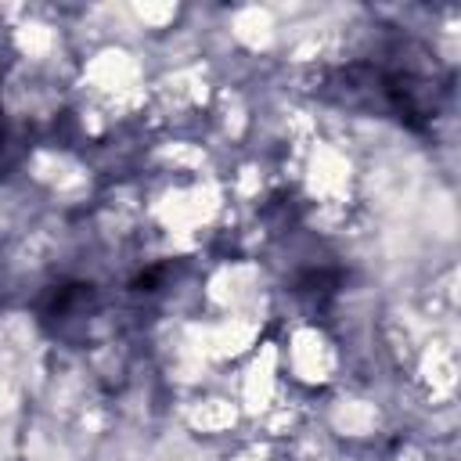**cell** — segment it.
I'll return each instance as SVG.
<instances>
[{
    "instance_id": "1",
    "label": "cell",
    "mask_w": 461,
    "mask_h": 461,
    "mask_svg": "<svg viewBox=\"0 0 461 461\" xmlns=\"http://www.w3.org/2000/svg\"><path fill=\"white\" fill-rule=\"evenodd\" d=\"M411 47L414 43L400 40L396 47H389L378 58L346 61L342 68L331 72L324 90L342 104L367 108L375 115H389L400 126L425 133L447 97V83L421 72L418 61L407 58Z\"/></svg>"
},
{
    "instance_id": "3",
    "label": "cell",
    "mask_w": 461,
    "mask_h": 461,
    "mask_svg": "<svg viewBox=\"0 0 461 461\" xmlns=\"http://www.w3.org/2000/svg\"><path fill=\"white\" fill-rule=\"evenodd\" d=\"M339 285H342V270H335V267H313V270L299 274L295 292L306 295V299H313L317 306H328L339 295Z\"/></svg>"
},
{
    "instance_id": "5",
    "label": "cell",
    "mask_w": 461,
    "mask_h": 461,
    "mask_svg": "<svg viewBox=\"0 0 461 461\" xmlns=\"http://www.w3.org/2000/svg\"><path fill=\"white\" fill-rule=\"evenodd\" d=\"M11 162H14V155H11V133H7V126H4V112H0V176L7 173Z\"/></svg>"
},
{
    "instance_id": "4",
    "label": "cell",
    "mask_w": 461,
    "mask_h": 461,
    "mask_svg": "<svg viewBox=\"0 0 461 461\" xmlns=\"http://www.w3.org/2000/svg\"><path fill=\"white\" fill-rule=\"evenodd\" d=\"M162 277H166V267L158 263V267H148V270H140L137 277H133V292H155L158 285H162Z\"/></svg>"
},
{
    "instance_id": "2",
    "label": "cell",
    "mask_w": 461,
    "mask_h": 461,
    "mask_svg": "<svg viewBox=\"0 0 461 461\" xmlns=\"http://www.w3.org/2000/svg\"><path fill=\"white\" fill-rule=\"evenodd\" d=\"M94 299H97L94 285H86V281H61V285H54V288H47V295L40 299V306H36L40 324H47V328H65L68 321L83 317V313L94 306Z\"/></svg>"
}]
</instances>
